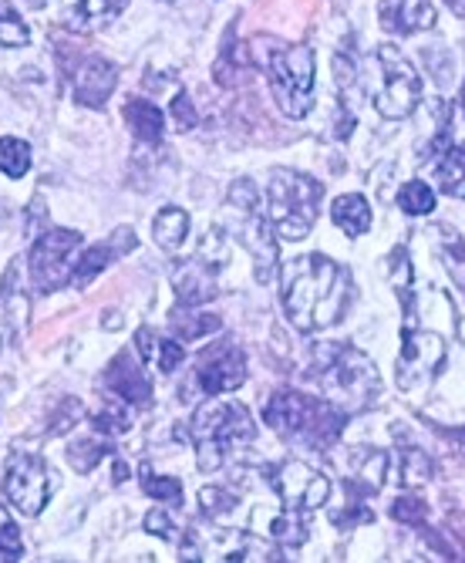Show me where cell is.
I'll use <instances>...</instances> for the list:
<instances>
[{
	"label": "cell",
	"instance_id": "15",
	"mask_svg": "<svg viewBox=\"0 0 465 563\" xmlns=\"http://www.w3.org/2000/svg\"><path fill=\"white\" fill-rule=\"evenodd\" d=\"M385 476H388V452L361 445L347 452V466H344V489L347 496L357 493V499L375 496L378 489H385Z\"/></svg>",
	"mask_w": 465,
	"mask_h": 563
},
{
	"label": "cell",
	"instance_id": "26",
	"mask_svg": "<svg viewBox=\"0 0 465 563\" xmlns=\"http://www.w3.org/2000/svg\"><path fill=\"white\" fill-rule=\"evenodd\" d=\"M264 533H267L270 543H277V547H300V543L307 540V514L284 506L280 514L270 517V523H267Z\"/></svg>",
	"mask_w": 465,
	"mask_h": 563
},
{
	"label": "cell",
	"instance_id": "13",
	"mask_svg": "<svg viewBox=\"0 0 465 563\" xmlns=\"http://www.w3.org/2000/svg\"><path fill=\"white\" fill-rule=\"evenodd\" d=\"M445 365V341L442 334L432 331H408L405 328V344L398 354V385L408 388H419L429 385Z\"/></svg>",
	"mask_w": 465,
	"mask_h": 563
},
{
	"label": "cell",
	"instance_id": "28",
	"mask_svg": "<svg viewBox=\"0 0 465 563\" xmlns=\"http://www.w3.org/2000/svg\"><path fill=\"white\" fill-rule=\"evenodd\" d=\"M0 173L8 179H24L31 173V145L18 135L0 139Z\"/></svg>",
	"mask_w": 465,
	"mask_h": 563
},
{
	"label": "cell",
	"instance_id": "44",
	"mask_svg": "<svg viewBox=\"0 0 465 563\" xmlns=\"http://www.w3.org/2000/svg\"><path fill=\"white\" fill-rule=\"evenodd\" d=\"M115 483H125L129 479V470H125V463H115V476H112Z\"/></svg>",
	"mask_w": 465,
	"mask_h": 563
},
{
	"label": "cell",
	"instance_id": "18",
	"mask_svg": "<svg viewBox=\"0 0 465 563\" xmlns=\"http://www.w3.org/2000/svg\"><path fill=\"white\" fill-rule=\"evenodd\" d=\"M135 230L132 227H119L109 243H95L88 246L85 253H78V264H75V274H71V284L75 287H88L101 271H106L109 264H115L119 257H125V253L135 250Z\"/></svg>",
	"mask_w": 465,
	"mask_h": 563
},
{
	"label": "cell",
	"instance_id": "12",
	"mask_svg": "<svg viewBox=\"0 0 465 563\" xmlns=\"http://www.w3.org/2000/svg\"><path fill=\"white\" fill-rule=\"evenodd\" d=\"M246 382V354L233 341H217L196 357L192 385L202 395H226Z\"/></svg>",
	"mask_w": 465,
	"mask_h": 563
},
{
	"label": "cell",
	"instance_id": "49",
	"mask_svg": "<svg viewBox=\"0 0 465 563\" xmlns=\"http://www.w3.org/2000/svg\"><path fill=\"white\" fill-rule=\"evenodd\" d=\"M0 347H4V344H0Z\"/></svg>",
	"mask_w": 465,
	"mask_h": 563
},
{
	"label": "cell",
	"instance_id": "2",
	"mask_svg": "<svg viewBox=\"0 0 465 563\" xmlns=\"http://www.w3.org/2000/svg\"><path fill=\"white\" fill-rule=\"evenodd\" d=\"M314 382L321 395L337 405L344 416L368 412L381 398V375L375 362L347 341H331L314 347Z\"/></svg>",
	"mask_w": 465,
	"mask_h": 563
},
{
	"label": "cell",
	"instance_id": "41",
	"mask_svg": "<svg viewBox=\"0 0 465 563\" xmlns=\"http://www.w3.org/2000/svg\"><path fill=\"white\" fill-rule=\"evenodd\" d=\"M81 416H85V405H81L78 398H65V401L58 405V412H55V426H51L47 432H51V435H65Z\"/></svg>",
	"mask_w": 465,
	"mask_h": 563
},
{
	"label": "cell",
	"instance_id": "8",
	"mask_svg": "<svg viewBox=\"0 0 465 563\" xmlns=\"http://www.w3.org/2000/svg\"><path fill=\"white\" fill-rule=\"evenodd\" d=\"M378 68H381V88L375 95V109L388 122H401L416 112L422 98V81L419 71L395 44L378 47Z\"/></svg>",
	"mask_w": 465,
	"mask_h": 563
},
{
	"label": "cell",
	"instance_id": "34",
	"mask_svg": "<svg viewBox=\"0 0 465 563\" xmlns=\"http://www.w3.org/2000/svg\"><path fill=\"white\" fill-rule=\"evenodd\" d=\"M142 493L152 496V499H159V503H169V506H182V483L176 476H155L148 466H142Z\"/></svg>",
	"mask_w": 465,
	"mask_h": 563
},
{
	"label": "cell",
	"instance_id": "24",
	"mask_svg": "<svg viewBox=\"0 0 465 563\" xmlns=\"http://www.w3.org/2000/svg\"><path fill=\"white\" fill-rule=\"evenodd\" d=\"M169 328H173V334L179 338V341H199V338H206V334H213V331H220L223 328V321L217 318V314H202V311H196V307H176L173 311V318H169Z\"/></svg>",
	"mask_w": 465,
	"mask_h": 563
},
{
	"label": "cell",
	"instance_id": "17",
	"mask_svg": "<svg viewBox=\"0 0 465 563\" xmlns=\"http://www.w3.org/2000/svg\"><path fill=\"white\" fill-rule=\"evenodd\" d=\"M106 388L122 401H129L132 408L152 405V382L142 368V357H132V351L115 354V362L106 368Z\"/></svg>",
	"mask_w": 465,
	"mask_h": 563
},
{
	"label": "cell",
	"instance_id": "35",
	"mask_svg": "<svg viewBox=\"0 0 465 563\" xmlns=\"http://www.w3.org/2000/svg\"><path fill=\"white\" fill-rule=\"evenodd\" d=\"M442 267L449 271V277L455 280V287L465 290V243L455 236V230L442 227Z\"/></svg>",
	"mask_w": 465,
	"mask_h": 563
},
{
	"label": "cell",
	"instance_id": "21",
	"mask_svg": "<svg viewBox=\"0 0 465 563\" xmlns=\"http://www.w3.org/2000/svg\"><path fill=\"white\" fill-rule=\"evenodd\" d=\"M125 122L132 129V135L142 142V145H163V135H166V115L159 106H152L148 98H132L125 101Z\"/></svg>",
	"mask_w": 465,
	"mask_h": 563
},
{
	"label": "cell",
	"instance_id": "19",
	"mask_svg": "<svg viewBox=\"0 0 465 563\" xmlns=\"http://www.w3.org/2000/svg\"><path fill=\"white\" fill-rule=\"evenodd\" d=\"M135 351L142 357V365H152L155 372L173 375L182 362H186V347L179 344V338H163L152 328H139L135 331Z\"/></svg>",
	"mask_w": 465,
	"mask_h": 563
},
{
	"label": "cell",
	"instance_id": "31",
	"mask_svg": "<svg viewBox=\"0 0 465 563\" xmlns=\"http://www.w3.org/2000/svg\"><path fill=\"white\" fill-rule=\"evenodd\" d=\"M199 506H202V514L210 517L213 523H226L240 509V499L230 489H223V486H202L199 489Z\"/></svg>",
	"mask_w": 465,
	"mask_h": 563
},
{
	"label": "cell",
	"instance_id": "39",
	"mask_svg": "<svg viewBox=\"0 0 465 563\" xmlns=\"http://www.w3.org/2000/svg\"><path fill=\"white\" fill-rule=\"evenodd\" d=\"M391 517L405 527H422L429 520V506L419 496H398L391 503Z\"/></svg>",
	"mask_w": 465,
	"mask_h": 563
},
{
	"label": "cell",
	"instance_id": "47",
	"mask_svg": "<svg viewBox=\"0 0 465 563\" xmlns=\"http://www.w3.org/2000/svg\"><path fill=\"white\" fill-rule=\"evenodd\" d=\"M27 4H31V8H44V4H47V0H27Z\"/></svg>",
	"mask_w": 465,
	"mask_h": 563
},
{
	"label": "cell",
	"instance_id": "29",
	"mask_svg": "<svg viewBox=\"0 0 465 563\" xmlns=\"http://www.w3.org/2000/svg\"><path fill=\"white\" fill-rule=\"evenodd\" d=\"M91 422H95L98 432H106V435H125L132 429V405L109 391L106 408H101V412Z\"/></svg>",
	"mask_w": 465,
	"mask_h": 563
},
{
	"label": "cell",
	"instance_id": "30",
	"mask_svg": "<svg viewBox=\"0 0 465 563\" xmlns=\"http://www.w3.org/2000/svg\"><path fill=\"white\" fill-rule=\"evenodd\" d=\"M398 207L408 217H429L435 210V189L422 179H411L398 189Z\"/></svg>",
	"mask_w": 465,
	"mask_h": 563
},
{
	"label": "cell",
	"instance_id": "36",
	"mask_svg": "<svg viewBox=\"0 0 465 563\" xmlns=\"http://www.w3.org/2000/svg\"><path fill=\"white\" fill-rule=\"evenodd\" d=\"M31 41L27 24L21 21V14L14 11L11 0H0V44L4 47H24Z\"/></svg>",
	"mask_w": 465,
	"mask_h": 563
},
{
	"label": "cell",
	"instance_id": "45",
	"mask_svg": "<svg viewBox=\"0 0 465 563\" xmlns=\"http://www.w3.org/2000/svg\"><path fill=\"white\" fill-rule=\"evenodd\" d=\"M445 4H449L458 18H465V0H445Z\"/></svg>",
	"mask_w": 465,
	"mask_h": 563
},
{
	"label": "cell",
	"instance_id": "7",
	"mask_svg": "<svg viewBox=\"0 0 465 563\" xmlns=\"http://www.w3.org/2000/svg\"><path fill=\"white\" fill-rule=\"evenodd\" d=\"M230 207L240 213V236L243 246L253 257V274L261 284H270L280 271V243H277V230L270 223V217L261 210V196H256V186L250 179H236L230 186Z\"/></svg>",
	"mask_w": 465,
	"mask_h": 563
},
{
	"label": "cell",
	"instance_id": "6",
	"mask_svg": "<svg viewBox=\"0 0 465 563\" xmlns=\"http://www.w3.org/2000/svg\"><path fill=\"white\" fill-rule=\"evenodd\" d=\"M324 186L294 169H274L267 179V217L280 240H303L310 236L321 213Z\"/></svg>",
	"mask_w": 465,
	"mask_h": 563
},
{
	"label": "cell",
	"instance_id": "14",
	"mask_svg": "<svg viewBox=\"0 0 465 563\" xmlns=\"http://www.w3.org/2000/svg\"><path fill=\"white\" fill-rule=\"evenodd\" d=\"M71 85H75V98L81 106L106 109L115 85H119V68L101 55H81L71 65Z\"/></svg>",
	"mask_w": 465,
	"mask_h": 563
},
{
	"label": "cell",
	"instance_id": "37",
	"mask_svg": "<svg viewBox=\"0 0 465 563\" xmlns=\"http://www.w3.org/2000/svg\"><path fill=\"white\" fill-rule=\"evenodd\" d=\"M145 533L152 537H159V540H169V543H182V527L169 517V509L166 506H155L145 514Z\"/></svg>",
	"mask_w": 465,
	"mask_h": 563
},
{
	"label": "cell",
	"instance_id": "40",
	"mask_svg": "<svg viewBox=\"0 0 465 563\" xmlns=\"http://www.w3.org/2000/svg\"><path fill=\"white\" fill-rule=\"evenodd\" d=\"M372 520H375V514L361 499H347V509H334L331 514V523L341 530H354L357 523H372Z\"/></svg>",
	"mask_w": 465,
	"mask_h": 563
},
{
	"label": "cell",
	"instance_id": "11",
	"mask_svg": "<svg viewBox=\"0 0 465 563\" xmlns=\"http://www.w3.org/2000/svg\"><path fill=\"white\" fill-rule=\"evenodd\" d=\"M270 486L284 506L300 509V514H314L331 499V479L321 470L300 463V459H287V463L270 470Z\"/></svg>",
	"mask_w": 465,
	"mask_h": 563
},
{
	"label": "cell",
	"instance_id": "22",
	"mask_svg": "<svg viewBox=\"0 0 465 563\" xmlns=\"http://www.w3.org/2000/svg\"><path fill=\"white\" fill-rule=\"evenodd\" d=\"M125 8H129V0H78V4L65 14V24L71 31L88 34V31L112 24Z\"/></svg>",
	"mask_w": 465,
	"mask_h": 563
},
{
	"label": "cell",
	"instance_id": "4",
	"mask_svg": "<svg viewBox=\"0 0 465 563\" xmlns=\"http://www.w3.org/2000/svg\"><path fill=\"white\" fill-rule=\"evenodd\" d=\"M253 65H261L270 78V91L287 119H303L314 106V51L307 44H280L256 37L253 41Z\"/></svg>",
	"mask_w": 465,
	"mask_h": 563
},
{
	"label": "cell",
	"instance_id": "38",
	"mask_svg": "<svg viewBox=\"0 0 465 563\" xmlns=\"http://www.w3.org/2000/svg\"><path fill=\"white\" fill-rule=\"evenodd\" d=\"M24 553V537L8 514V506H0V560H21Z\"/></svg>",
	"mask_w": 465,
	"mask_h": 563
},
{
	"label": "cell",
	"instance_id": "42",
	"mask_svg": "<svg viewBox=\"0 0 465 563\" xmlns=\"http://www.w3.org/2000/svg\"><path fill=\"white\" fill-rule=\"evenodd\" d=\"M173 119H176V129H179V132H189V129H196V122H199L196 106H192V98H189L186 91H179V95L173 98Z\"/></svg>",
	"mask_w": 465,
	"mask_h": 563
},
{
	"label": "cell",
	"instance_id": "25",
	"mask_svg": "<svg viewBox=\"0 0 465 563\" xmlns=\"http://www.w3.org/2000/svg\"><path fill=\"white\" fill-rule=\"evenodd\" d=\"M152 236H155V243H159L163 250L176 253L186 243V236H189V213L179 210V207H166L159 217L152 220Z\"/></svg>",
	"mask_w": 465,
	"mask_h": 563
},
{
	"label": "cell",
	"instance_id": "27",
	"mask_svg": "<svg viewBox=\"0 0 465 563\" xmlns=\"http://www.w3.org/2000/svg\"><path fill=\"white\" fill-rule=\"evenodd\" d=\"M435 179L442 192L465 199V145H452L449 152H442V159L435 166Z\"/></svg>",
	"mask_w": 465,
	"mask_h": 563
},
{
	"label": "cell",
	"instance_id": "20",
	"mask_svg": "<svg viewBox=\"0 0 465 563\" xmlns=\"http://www.w3.org/2000/svg\"><path fill=\"white\" fill-rule=\"evenodd\" d=\"M381 24L398 34H419V31L435 27V8H432V0H398V4L385 0Z\"/></svg>",
	"mask_w": 465,
	"mask_h": 563
},
{
	"label": "cell",
	"instance_id": "3",
	"mask_svg": "<svg viewBox=\"0 0 465 563\" xmlns=\"http://www.w3.org/2000/svg\"><path fill=\"white\" fill-rule=\"evenodd\" d=\"M264 422L290 442L324 452V449H334V442L341 439L347 416L324 395L277 391L264 405Z\"/></svg>",
	"mask_w": 465,
	"mask_h": 563
},
{
	"label": "cell",
	"instance_id": "33",
	"mask_svg": "<svg viewBox=\"0 0 465 563\" xmlns=\"http://www.w3.org/2000/svg\"><path fill=\"white\" fill-rule=\"evenodd\" d=\"M432 470H435V463H432L429 452H422L419 445H405L401 449V483L408 489L429 483L432 479Z\"/></svg>",
	"mask_w": 465,
	"mask_h": 563
},
{
	"label": "cell",
	"instance_id": "10",
	"mask_svg": "<svg viewBox=\"0 0 465 563\" xmlns=\"http://www.w3.org/2000/svg\"><path fill=\"white\" fill-rule=\"evenodd\" d=\"M78 253H81V233L75 230H44L37 236V243L31 246V280L41 294H51L65 284H71L75 264H78Z\"/></svg>",
	"mask_w": 465,
	"mask_h": 563
},
{
	"label": "cell",
	"instance_id": "1",
	"mask_svg": "<svg viewBox=\"0 0 465 563\" xmlns=\"http://www.w3.org/2000/svg\"><path fill=\"white\" fill-rule=\"evenodd\" d=\"M280 300L297 331L334 328L351 303V274L324 253H303L280 267Z\"/></svg>",
	"mask_w": 465,
	"mask_h": 563
},
{
	"label": "cell",
	"instance_id": "32",
	"mask_svg": "<svg viewBox=\"0 0 465 563\" xmlns=\"http://www.w3.org/2000/svg\"><path fill=\"white\" fill-rule=\"evenodd\" d=\"M115 449L109 445V439H78V442H71V449H68V463H71V470H78V473H91L101 459L106 455H112Z\"/></svg>",
	"mask_w": 465,
	"mask_h": 563
},
{
	"label": "cell",
	"instance_id": "46",
	"mask_svg": "<svg viewBox=\"0 0 465 563\" xmlns=\"http://www.w3.org/2000/svg\"><path fill=\"white\" fill-rule=\"evenodd\" d=\"M449 439H455V445H462L465 449V429H458V432H445Z\"/></svg>",
	"mask_w": 465,
	"mask_h": 563
},
{
	"label": "cell",
	"instance_id": "48",
	"mask_svg": "<svg viewBox=\"0 0 465 563\" xmlns=\"http://www.w3.org/2000/svg\"><path fill=\"white\" fill-rule=\"evenodd\" d=\"M462 112H465V88H462Z\"/></svg>",
	"mask_w": 465,
	"mask_h": 563
},
{
	"label": "cell",
	"instance_id": "9",
	"mask_svg": "<svg viewBox=\"0 0 465 563\" xmlns=\"http://www.w3.org/2000/svg\"><path fill=\"white\" fill-rule=\"evenodd\" d=\"M58 493V473L34 452H14L4 473V496L21 517H37Z\"/></svg>",
	"mask_w": 465,
	"mask_h": 563
},
{
	"label": "cell",
	"instance_id": "16",
	"mask_svg": "<svg viewBox=\"0 0 465 563\" xmlns=\"http://www.w3.org/2000/svg\"><path fill=\"white\" fill-rule=\"evenodd\" d=\"M217 271H220V264L206 261L202 253H199V257H192V261H186V264H179L176 274H173L176 300L182 307H202V303H210L220 294Z\"/></svg>",
	"mask_w": 465,
	"mask_h": 563
},
{
	"label": "cell",
	"instance_id": "5",
	"mask_svg": "<svg viewBox=\"0 0 465 563\" xmlns=\"http://www.w3.org/2000/svg\"><path fill=\"white\" fill-rule=\"evenodd\" d=\"M189 442L196 445V466L202 473H217L223 466V459L240 449L250 445L256 435V426L250 419V408L233 401V398H210L196 408V416L189 419L186 429Z\"/></svg>",
	"mask_w": 465,
	"mask_h": 563
},
{
	"label": "cell",
	"instance_id": "23",
	"mask_svg": "<svg viewBox=\"0 0 465 563\" xmlns=\"http://www.w3.org/2000/svg\"><path fill=\"white\" fill-rule=\"evenodd\" d=\"M331 220L347 236H365L372 230V207H368V199L357 196V192L337 196L334 207H331Z\"/></svg>",
	"mask_w": 465,
	"mask_h": 563
},
{
	"label": "cell",
	"instance_id": "43",
	"mask_svg": "<svg viewBox=\"0 0 465 563\" xmlns=\"http://www.w3.org/2000/svg\"><path fill=\"white\" fill-rule=\"evenodd\" d=\"M112 318H101V324L106 328H122V318H119V311H109Z\"/></svg>",
	"mask_w": 465,
	"mask_h": 563
}]
</instances>
